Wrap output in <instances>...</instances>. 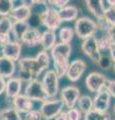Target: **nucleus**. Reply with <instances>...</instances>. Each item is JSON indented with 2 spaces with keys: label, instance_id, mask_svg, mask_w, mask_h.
Returning a JSON list of instances; mask_svg holds the SVG:
<instances>
[{
  "label": "nucleus",
  "instance_id": "obj_11",
  "mask_svg": "<svg viewBox=\"0 0 115 120\" xmlns=\"http://www.w3.org/2000/svg\"><path fill=\"white\" fill-rule=\"evenodd\" d=\"M39 19L44 27H46L48 30H52V31L57 30L62 23L58 14V10L55 8H49L47 12Z\"/></svg>",
  "mask_w": 115,
  "mask_h": 120
},
{
  "label": "nucleus",
  "instance_id": "obj_32",
  "mask_svg": "<svg viewBox=\"0 0 115 120\" xmlns=\"http://www.w3.org/2000/svg\"><path fill=\"white\" fill-rule=\"evenodd\" d=\"M113 64H114V62L110 58V56L104 55V54H101V56H100V58L98 60V63H97V65L103 70H109L111 67H113Z\"/></svg>",
  "mask_w": 115,
  "mask_h": 120
},
{
  "label": "nucleus",
  "instance_id": "obj_34",
  "mask_svg": "<svg viewBox=\"0 0 115 120\" xmlns=\"http://www.w3.org/2000/svg\"><path fill=\"white\" fill-rule=\"evenodd\" d=\"M97 39H98V48H99V51L100 52L108 51L110 44L112 43L108 37H107L106 35H103L101 38H97Z\"/></svg>",
  "mask_w": 115,
  "mask_h": 120
},
{
  "label": "nucleus",
  "instance_id": "obj_26",
  "mask_svg": "<svg viewBox=\"0 0 115 120\" xmlns=\"http://www.w3.org/2000/svg\"><path fill=\"white\" fill-rule=\"evenodd\" d=\"M47 0H43V1H39V2H35V3H31L30 4V8H31V13L37 15L39 18L42 17L44 14H45L48 9H49V6H48Z\"/></svg>",
  "mask_w": 115,
  "mask_h": 120
},
{
  "label": "nucleus",
  "instance_id": "obj_21",
  "mask_svg": "<svg viewBox=\"0 0 115 120\" xmlns=\"http://www.w3.org/2000/svg\"><path fill=\"white\" fill-rule=\"evenodd\" d=\"M85 3L89 12H91V14L96 17V19L103 17L105 10L104 0H85Z\"/></svg>",
  "mask_w": 115,
  "mask_h": 120
},
{
  "label": "nucleus",
  "instance_id": "obj_3",
  "mask_svg": "<svg viewBox=\"0 0 115 120\" xmlns=\"http://www.w3.org/2000/svg\"><path fill=\"white\" fill-rule=\"evenodd\" d=\"M98 31V26L96 21L89 17L77 18L74 24V32L81 39H86L88 37L94 36Z\"/></svg>",
  "mask_w": 115,
  "mask_h": 120
},
{
  "label": "nucleus",
  "instance_id": "obj_14",
  "mask_svg": "<svg viewBox=\"0 0 115 120\" xmlns=\"http://www.w3.org/2000/svg\"><path fill=\"white\" fill-rule=\"evenodd\" d=\"M13 20L10 16H3L0 18V46L10 42V33L12 29Z\"/></svg>",
  "mask_w": 115,
  "mask_h": 120
},
{
  "label": "nucleus",
  "instance_id": "obj_25",
  "mask_svg": "<svg viewBox=\"0 0 115 120\" xmlns=\"http://www.w3.org/2000/svg\"><path fill=\"white\" fill-rule=\"evenodd\" d=\"M1 120H22L20 112H18L13 106L6 107L0 111Z\"/></svg>",
  "mask_w": 115,
  "mask_h": 120
},
{
  "label": "nucleus",
  "instance_id": "obj_10",
  "mask_svg": "<svg viewBox=\"0 0 115 120\" xmlns=\"http://www.w3.org/2000/svg\"><path fill=\"white\" fill-rule=\"evenodd\" d=\"M86 68H87V64L84 60L75 59L69 63L65 76H67V78L71 82H76L84 74V72L86 71Z\"/></svg>",
  "mask_w": 115,
  "mask_h": 120
},
{
  "label": "nucleus",
  "instance_id": "obj_30",
  "mask_svg": "<svg viewBox=\"0 0 115 120\" xmlns=\"http://www.w3.org/2000/svg\"><path fill=\"white\" fill-rule=\"evenodd\" d=\"M38 60L39 64L41 65V67L43 68V70H46L50 65V56L48 54V52L45 50H41L38 54L36 55L35 57Z\"/></svg>",
  "mask_w": 115,
  "mask_h": 120
},
{
  "label": "nucleus",
  "instance_id": "obj_36",
  "mask_svg": "<svg viewBox=\"0 0 115 120\" xmlns=\"http://www.w3.org/2000/svg\"><path fill=\"white\" fill-rule=\"evenodd\" d=\"M70 1H71V0H47L48 4L52 5L55 7V8H58V9L68 5Z\"/></svg>",
  "mask_w": 115,
  "mask_h": 120
},
{
  "label": "nucleus",
  "instance_id": "obj_13",
  "mask_svg": "<svg viewBox=\"0 0 115 120\" xmlns=\"http://www.w3.org/2000/svg\"><path fill=\"white\" fill-rule=\"evenodd\" d=\"M110 102L111 96L109 92L106 89H103L96 93L93 98V109L101 112H107L110 107Z\"/></svg>",
  "mask_w": 115,
  "mask_h": 120
},
{
  "label": "nucleus",
  "instance_id": "obj_5",
  "mask_svg": "<svg viewBox=\"0 0 115 120\" xmlns=\"http://www.w3.org/2000/svg\"><path fill=\"white\" fill-rule=\"evenodd\" d=\"M63 107H64V104L61 99H56L54 97V98H49L42 102L40 105L39 111L43 119L51 120L54 119L61 111H63Z\"/></svg>",
  "mask_w": 115,
  "mask_h": 120
},
{
  "label": "nucleus",
  "instance_id": "obj_6",
  "mask_svg": "<svg viewBox=\"0 0 115 120\" xmlns=\"http://www.w3.org/2000/svg\"><path fill=\"white\" fill-rule=\"evenodd\" d=\"M41 83L49 98H54L59 90V76L54 69H49L44 73Z\"/></svg>",
  "mask_w": 115,
  "mask_h": 120
},
{
  "label": "nucleus",
  "instance_id": "obj_41",
  "mask_svg": "<svg viewBox=\"0 0 115 120\" xmlns=\"http://www.w3.org/2000/svg\"><path fill=\"white\" fill-rule=\"evenodd\" d=\"M54 119H55V120H68V118H67V114H66V112H65V111H61L60 113H59Z\"/></svg>",
  "mask_w": 115,
  "mask_h": 120
},
{
  "label": "nucleus",
  "instance_id": "obj_15",
  "mask_svg": "<svg viewBox=\"0 0 115 120\" xmlns=\"http://www.w3.org/2000/svg\"><path fill=\"white\" fill-rule=\"evenodd\" d=\"M12 105L18 112L24 114L31 111L33 109V106H34L33 101L30 98H28L26 95L21 94V93L12 99Z\"/></svg>",
  "mask_w": 115,
  "mask_h": 120
},
{
  "label": "nucleus",
  "instance_id": "obj_2",
  "mask_svg": "<svg viewBox=\"0 0 115 120\" xmlns=\"http://www.w3.org/2000/svg\"><path fill=\"white\" fill-rule=\"evenodd\" d=\"M17 76L22 82H29L42 73L43 68L35 57H23L17 61Z\"/></svg>",
  "mask_w": 115,
  "mask_h": 120
},
{
  "label": "nucleus",
  "instance_id": "obj_4",
  "mask_svg": "<svg viewBox=\"0 0 115 120\" xmlns=\"http://www.w3.org/2000/svg\"><path fill=\"white\" fill-rule=\"evenodd\" d=\"M24 95H26L32 101H38L41 103L49 99L41 81L37 78H33L32 80L27 82L26 87L24 89Z\"/></svg>",
  "mask_w": 115,
  "mask_h": 120
},
{
  "label": "nucleus",
  "instance_id": "obj_40",
  "mask_svg": "<svg viewBox=\"0 0 115 120\" xmlns=\"http://www.w3.org/2000/svg\"><path fill=\"white\" fill-rule=\"evenodd\" d=\"M5 87H6V79L4 77L0 76V95L5 92Z\"/></svg>",
  "mask_w": 115,
  "mask_h": 120
},
{
  "label": "nucleus",
  "instance_id": "obj_12",
  "mask_svg": "<svg viewBox=\"0 0 115 120\" xmlns=\"http://www.w3.org/2000/svg\"><path fill=\"white\" fill-rule=\"evenodd\" d=\"M21 50H22V43L16 40H14V41L11 40L10 42L1 46L2 56L9 58L15 62L20 59Z\"/></svg>",
  "mask_w": 115,
  "mask_h": 120
},
{
  "label": "nucleus",
  "instance_id": "obj_31",
  "mask_svg": "<svg viewBox=\"0 0 115 120\" xmlns=\"http://www.w3.org/2000/svg\"><path fill=\"white\" fill-rule=\"evenodd\" d=\"M103 19L108 25H115V6H108L103 13Z\"/></svg>",
  "mask_w": 115,
  "mask_h": 120
},
{
  "label": "nucleus",
  "instance_id": "obj_7",
  "mask_svg": "<svg viewBox=\"0 0 115 120\" xmlns=\"http://www.w3.org/2000/svg\"><path fill=\"white\" fill-rule=\"evenodd\" d=\"M81 50L92 62L97 64L100 56H101V52L99 51L98 39L95 35L83 39L82 44H81Z\"/></svg>",
  "mask_w": 115,
  "mask_h": 120
},
{
  "label": "nucleus",
  "instance_id": "obj_45",
  "mask_svg": "<svg viewBox=\"0 0 115 120\" xmlns=\"http://www.w3.org/2000/svg\"><path fill=\"white\" fill-rule=\"evenodd\" d=\"M113 69H114V72H115V62H114V64H113Z\"/></svg>",
  "mask_w": 115,
  "mask_h": 120
},
{
  "label": "nucleus",
  "instance_id": "obj_28",
  "mask_svg": "<svg viewBox=\"0 0 115 120\" xmlns=\"http://www.w3.org/2000/svg\"><path fill=\"white\" fill-rule=\"evenodd\" d=\"M74 30L71 27H68V26H65V27H62L59 30V39H60V42L63 43H71V41L73 40L74 37Z\"/></svg>",
  "mask_w": 115,
  "mask_h": 120
},
{
  "label": "nucleus",
  "instance_id": "obj_18",
  "mask_svg": "<svg viewBox=\"0 0 115 120\" xmlns=\"http://www.w3.org/2000/svg\"><path fill=\"white\" fill-rule=\"evenodd\" d=\"M15 71V61L4 57V56H0V76L4 77L5 79H8V78L14 76Z\"/></svg>",
  "mask_w": 115,
  "mask_h": 120
},
{
  "label": "nucleus",
  "instance_id": "obj_19",
  "mask_svg": "<svg viewBox=\"0 0 115 120\" xmlns=\"http://www.w3.org/2000/svg\"><path fill=\"white\" fill-rule=\"evenodd\" d=\"M41 40V32L37 28H29L24 34L21 43L27 47H35L40 44Z\"/></svg>",
  "mask_w": 115,
  "mask_h": 120
},
{
  "label": "nucleus",
  "instance_id": "obj_17",
  "mask_svg": "<svg viewBox=\"0 0 115 120\" xmlns=\"http://www.w3.org/2000/svg\"><path fill=\"white\" fill-rule=\"evenodd\" d=\"M22 89V81L18 77L12 76L6 80V87L5 93L6 96L10 99H13L14 97L19 95Z\"/></svg>",
  "mask_w": 115,
  "mask_h": 120
},
{
  "label": "nucleus",
  "instance_id": "obj_42",
  "mask_svg": "<svg viewBox=\"0 0 115 120\" xmlns=\"http://www.w3.org/2000/svg\"><path fill=\"white\" fill-rule=\"evenodd\" d=\"M109 6H115V0H106Z\"/></svg>",
  "mask_w": 115,
  "mask_h": 120
},
{
  "label": "nucleus",
  "instance_id": "obj_8",
  "mask_svg": "<svg viewBox=\"0 0 115 120\" xmlns=\"http://www.w3.org/2000/svg\"><path fill=\"white\" fill-rule=\"evenodd\" d=\"M108 79L105 75H103L100 72H91L87 75L85 79L86 87L90 92L97 93L103 89H106Z\"/></svg>",
  "mask_w": 115,
  "mask_h": 120
},
{
  "label": "nucleus",
  "instance_id": "obj_46",
  "mask_svg": "<svg viewBox=\"0 0 115 120\" xmlns=\"http://www.w3.org/2000/svg\"><path fill=\"white\" fill-rule=\"evenodd\" d=\"M13 1H16V0H13Z\"/></svg>",
  "mask_w": 115,
  "mask_h": 120
},
{
  "label": "nucleus",
  "instance_id": "obj_33",
  "mask_svg": "<svg viewBox=\"0 0 115 120\" xmlns=\"http://www.w3.org/2000/svg\"><path fill=\"white\" fill-rule=\"evenodd\" d=\"M66 114H67V118L68 120H81L82 119V112L79 110L78 107H73V108H69V109L66 111Z\"/></svg>",
  "mask_w": 115,
  "mask_h": 120
},
{
  "label": "nucleus",
  "instance_id": "obj_24",
  "mask_svg": "<svg viewBox=\"0 0 115 120\" xmlns=\"http://www.w3.org/2000/svg\"><path fill=\"white\" fill-rule=\"evenodd\" d=\"M77 105H78L79 110L83 114H85L93 109V98H91L90 96L86 94L80 95L79 99L77 100Z\"/></svg>",
  "mask_w": 115,
  "mask_h": 120
},
{
  "label": "nucleus",
  "instance_id": "obj_9",
  "mask_svg": "<svg viewBox=\"0 0 115 120\" xmlns=\"http://www.w3.org/2000/svg\"><path fill=\"white\" fill-rule=\"evenodd\" d=\"M80 95L81 94L79 88H77L75 85H69L61 89L60 99L64 104V106L69 109V108L75 107Z\"/></svg>",
  "mask_w": 115,
  "mask_h": 120
},
{
  "label": "nucleus",
  "instance_id": "obj_27",
  "mask_svg": "<svg viewBox=\"0 0 115 120\" xmlns=\"http://www.w3.org/2000/svg\"><path fill=\"white\" fill-rule=\"evenodd\" d=\"M84 120H111V115L108 112H101L95 109L90 110L83 116Z\"/></svg>",
  "mask_w": 115,
  "mask_h": 120
},
{
  "label": "nucleus",
  "instance_id": "obj_22",
  "mask_svg": "<svg viewBox=\"0 0 115 120\" xmlns=\"http://www.w3.org/2000/svg\"><path fill=\"white\" fill-rule=\"evenodd\" d=\"M58 14L62 22H70L77 19V17H78V8L74 5H66L62 8L58 9Z\"/></svg>",
  "mask_w": 115,
  "mask_h": 120
},
{
  "label": "nucleus",
  "instance_id": "obj_16",
  "mask_svg": "<svg viewBox=\"0 0 115 120\" xmlns=\"http://www.w3.org/2000/svg\"><path fill=\"white\" fill-rule=\"evenodd\" d=\"M31 15L30 5L22 3L21 5L14 7L9 16L13 21H27L31 17Z\"/></svg>",
  "mask_w": 115,
  "mask_h": 120
},
{
  "label": "nucleus",
  "instance_id": "obj_20",
  "mask_svg": "<svg viewBox=\"0 0 115 120\" xmlns=\"http://www.w3.org/2000/svg\"><path fill=\"white\" fill-rule=\"evenodd\" d=\"M57 43V35L55 31L46 29L45 31L41 33V40H40V45L42 46L43 50L50 51L53 46Z\"/></svg>",
  "mask_w": 115,
  "mask_h": 120
},
{
  "label": "nucleus",
  "instance_id": "obj_37",
  "mask_svg": "<svg viewBox=\"0 0 115 120\" xmlns=\"http://www.w3.org/2000/svg\"><path fill=\"white\" fill-rule=\"evenodd\" d=\"M104 32V35H106L110 39L111 42H115V25H110L108 26Z\"/></svg>",
  "mask_w": 115,
  "mask_h": 120
},
{
  "label": "nucleus",
  "instance_id": "obj_39",
  "mask_svg": "<svg viewBox=\"0 0 115 120\" xmlns=\"http://www.w3.org/2000/svg\"><path fill=\"white\" fill-rule=\"evenodd\" d=\"M109 56H110V58L112 59V61L115 62V42H112L110 44V46H109Z\"/></svg>",
  "mask_w": 115,
  "mask_h": 120
},
{
  "label": "nucleus",
  "instance_id": "obj_43",
  "mask_svg": "<svg viewBox=\"0 0 115 120\" xmlns=\"http://www.w3.org/2000/svg\"><path fill=\"white\" fill-rule=\"evenodd\" d=\"M39 1H43V0H28V4L30 5L31 3H35V2H39Z\"/></svg>",
  "mask_w": 115,
  "mask_h": 120
},
{
  "label": "nucleus",
  "instance_id": "obj_1",
  "mask_svg": "<svg viewBox=\"0 0 115 120\" xmlns=\"http://www.w3.org/2000/svg\"><path fill=\"white\" fill-rule=\"evenodd\" d=\"M72 48L69 43L59 42L53 46L50 50V56L53 60L54 71L57 73L59 78L65 76L66 71L69 66V57L71 55Z\"/></svg>",
  "mask_w": 115,
  "mask_h": 120
},
{
  "label": "nucleus",
  "instance_id": "obj_38",
  "mask_svg": "<svg viewBox=\"0 0 115 120\" xmlns=\"http://www.w3.org/2000/svg\"><path fill=\"white\" fill-rule=\"evenodd\" d=\"M106 90L109 92L111 97L115 98V80H109L106 86Z\"/></svg>",
  "mask_w": 115,
  "mask_h": 120
},
{
  "label": "nucleus",
  "instance_id": "obj_29",
  "mask_svg": "<svg viewBox=\"0 0 115 120\" xmlns=\"http://www.w3.org/2000/svg\"><path fill=\"white\" fill-rule=\"evenodd\" d=\"M14 8L13 0H0V16H9Z\"/></svg>",
  "mask_w": 115,
  "mask_h": 120
},
{
  "label": "nucleus",
  "instance_id": "obj_23",
  "mask_svg": "<svg viewBox=\"0 0 115 120\" xmlns=\"http://www.w3.org/2000/svg\"><path fill=\"white\" fill-rule=\"evenodd\" d=\"M29 28H30V26H29V23L27 21H13L11 33L14 37V40L21 42L24 34Z\"/></svg>",
  "mask_w": 115,
  "mask_h": 120
},
{
  "label": "nucleus",
  "instance_id": "obj_44",
  "mask_svg": "<svg viewBox=\"0 0 115 120\" xmlns=\"http://www.w3.org/2000/svg\"><path fill=\"white\" fill-rule=\"evenodd\" d=\"M112 111H113V114L115 115V104H114V106H113V109H112Z\"/></svg>",
  "mask_w": 115,
  "mask_h": 120
},
{
  "label": "nucleus",
  "instance_id": "obj_35",
  "mask_svg": "<svg viewBox=\"0 0 115 120\" xmlns=\"http://www.w3.org/2000/svg\"><path fill=\"white\" fill-rule=\"evenodd\" d=\"M41 119H42V115L40 113V111L32 109L31 111L25 113L22 120H41Z\"/></svg>",
  "mask_w": 115,
  "mask_h": 120
}]
</instances>
